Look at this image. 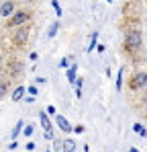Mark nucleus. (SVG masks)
<instances>
[{
    "mask_svg": "<svg viewBox=\"0 0 147 152\" xmlns=\"http://www.w3.org/2000/svg\"><path fill=\"white\" fill-rule=\"evenodd\" d=\"M141 43H143V37H141V31H139V29H131V31H127L122 48H125V51H127L129 56H135L137 51L141 50Z\"/></svg>",
    "mask_w": 147,
    "mask_h": 152,
    "instance_id": "obj_1",
    "label": "nucleus"
},
{
    "mask_svg": "<svg viewBox=\"0 0 147 152\" xmlns=\"http://www.w3.org/2000/svg\"><path fill=\"white\" fill-rule=\"evenodd\" d=\"M31 19H33V12H31V10H27V8H23V10H14L12 17H8L6 27H8V29H17V27L27 25Z\"/></svg>",
    "mask_w": 147,
    "mask_h": 152,
    "instance_id": "obj_2",
    "label": "nucleus"
},
{
    "mask_svg": "<svg viewBox=\"0 0 147 152\" xmlns=\"http://www.w3.org/2000/svg\"><path fill=\"white\" fill-rule=\"evenodd\" d=\"M29 35H31V27H17V31H14V35H12V45L14 48H24L27 45V41H29Z\"/></svg>",
    "mask_w": 147,
    "mask_h": 152,
    "instance_id": "obj_3",
    "label": "nucleus"
},
{
    "mask_svg": "<svg viewBox=\"0 0 147 152\" xmlns=\"http://www.w3.org/2000/svg\"><path fill=\"white\" fill-rule=\"evenodd\" d=\"M129 86L131 91H139V88H145L147 86V72H137L129 78Z\"/></svg>",
    "mask_w": 147,
    "mask_h": 152,
    "instance_id": "obj_4",
    "label": "nucleus"
},
{
    "mask_svg": "<svg viewBox=\"0 0 147 152\" xmlns=\"http://www.w3.org/2000/svg\"><path fill=\"white\" fill-rule=\"evenodd\" d=\"M14 10H17L14 0H6V2H2V6H0V17L8 19V17H12V12H14Z\"/></svg>",
    "mask_w": 147,
    "mask_h": 152,
    "instance_id": "obj_5",
    "label": "nucleus"
},
{
    "mask_svg": "<svg viewBox=\"0 0 147 152\" xmlns=\"http://www.w3.org/2000/svg\"><path fill=\"white\" fill-rule=\"evenodd\" d=\"M55 124L59 126V129H63V132H68V134H70V132L74 129L72 124H70V121H68V119H66L63 115H55Z\"/></svg>",
    "mask_w": 147,
    "mask_h": 152,
    "instance_id": "obj_6",
    "label": "nucleus"
},
{
    "mask_svg": "<svg viewBox=\"0 0 147 152\" xmlns=\"http://www.w3.org/2000/svg\"><path fill=\"white\" fill-rule=\"evenodd\" d=\"M39 119H41V126H43L45 132H53V126H51V121H49V117H47V113H45V111H41V113H39Z\"/></svg>",
    "mask_w": 147,
    "mask_h": 152,
    "instance_id": "obj_7",
    "label": "nucleus"
},
{
    "mask_svg": "<svg viewBox=\"0 0 147 152\" xmlns=\"http://www.w3.org/2000/svg\"><path fill=\"white\" fill-rule=\"evenodd\" d=\"M61 152H76V140L68 138L61 142Z\"/></svg>",
    "mask_w": 147,
    "mask_h": 152,
    "instance_id": "obj_8",
    "label": "nucleus"
},
{
    "mask_svg": "<svg viewBox=\"0 0 147 152\" xmlns=\"http://www.w3.org/2000/svg\"><path fill=\"white\" fill-rule=\"evenodd\" d=\"M8 68H10V74L14 76V74H19V72L23 70V64H21V62H10V66H8Z\"/></svg>",
    "mask_w": 147,
    "mask_h": 152,
    "instance_id": "obj_9",
    "label": "nucleus"
},
{
    "mask_svg": "<svg viewBox=\"0 0 147 152\" xmlns=\"http://www.w3.org/2000/svg\"><path fill=\"white\" fill-rule=\"evenodd\" d=\"M82 86H84V78H78V80H76V97H78V99L82 97Z\"/></svg>",
    "mask_w": 147,
    "mask_h": 152,
    "instance_id": "obj_10",
    "label": "nucleus"
},
{
    "mask_svg": "<svg viewBox=\"0 0 147 152\" xmlns=\"http://www.w3.org/2000/svg\"><path fill=\"white\" fill-rule=\"evenodd\" d=\"M23 93H24V86H19V88H14V93H12V101H19V99H23Z\"/></svg>",
    "mask_w": 147,
    "mask_h": 152,
    "instance_id": "obj_11",
    "label": "nucleus"
},
{
    "mask_svg": "<svg viewBox=\"0 0 147 152\" xmlns=\"http://www.w3.org/2000/svg\"><path fill=\"white\" fill-rule=\"evenodd\" d=\"M23 121H21V119H19V121H17V126H14V129H12V140H17V136H19V134H21V129H23Z\"/></svg>",
    "mask_w": 147,
    "mask_h": 152,
    "instance_id": "obj_12",
    "label": "nucleus"
},
{
    "mask_svg": "<svg viewBox=\"0 0 147 152\" xmlns=\"http://www.w3.org/2000/svg\"><path fill=\"white\" fill-rule=\"evenodd\" d=\"M6 93H8V82L4 80V82H0V99H4Z\"/></svg>",
    "mask_w": 147,
    "mask_h": 152,
    "instance_id": "obj_13",
    "label": "nucleus"
},
{
    "mask_svg": "<svg viewBox=\"0 0 147 152\" xmlns=\"http://www.w3.org/2000/svg\"><path fill=\"white\" fill-rule=\"evenodd\" d=\"M133 129H135V132H137L139 136H143V138L147 136V129H145L143 126H141V124H135V126H133Z\"/></svg>",
    "mask_w": 147,
    "mask_h": 152,
    "instance_id": "obj_14",
    "label": "nucleus"
},
{
    "mask_svg": "<svg viewBox=\"0 0 147 152\" xmlns=\"http://www.w3.org/2000/svg\"><path fill=\"white\" fill-rule=\"evenodd\" d=\"M68 80H70V82H76V66H72V68L68 70Z\"/></svg>",
    "mask_w": 147,
    "mask_h": 152,
    "instance_id": "obj_15",
    "label": "nucleus"
},
{
    "mask_svg": "<svg viewBox=\"0 0 147 152\" xmlns=\"http://www.w3.org/2000/svg\"><path fill=\"white\" fill-rule=\"evenodd\" d=\"M96 39H98V33H92V39H90V45H88V51H92L96 48Z\"/></svg>",
    "mask_w": 147,
    "mask_h": 152,
    "instance_id": "obj_16",
    "label": "nucleus"
},
{
    "mask_svg": "<svg viewBox=\"0 0 147 152\" xmlns=\"http://www.w3.org/2000/svg\"><path fill=\"white\" fill-rule=\"evenodd\" d=\"M57 27H59V23H53V25H51V29H49V39H51V37H55V33H57Z\"/></svg>",
    "mask_w": 147,
    "mask_h": 152,
    "instance_id": "obj_17",
    "label": "nucleus"
},
{
    "mask_svg": "<svg viewBox=\"0 0 147 152\" xmlns=\"http://www.w3.org/2000/svg\"><path fill=\"white\" fill-rule=\"evenodd\" d=\"M51 4H53V8H55V15H57V17H61V12H63V10H61V6H59V2H57V0H53Z\"/></svg>",
    "mask_w": 147,
    "mask_h": 152,
    "instance_id": "obj_18",
    "label": "nucleus"
},
{
    "mask_svg": "<svg viewBox=\"0 0 147 152\" xmlns=\"http://www.w3.org/2000/svg\"><path fill=\"white\" fill-rule=\"evenodd\" d=\"M31 134H33V124H29L24 127V136H31Z\"/></svg>",
    "mask_w": 147,
    "mask_h": 152,
    "instance_id": "obj_19",
    "label": "nucleus"
},
{
    "mask_svg": "<svg viewBox=\"0 0 147 152\" xmlns=\"http://www.w3.org/2000/svg\"><path fill=\"white\" fill-rule=\"evenodd\" d=\"M29 93H31V95H33V97H35V95H37V93H39V91H37V86H29Z\"/></svg>",
    "mask_w": 147,
    "mask_h": 152,
    "instance_id": "obj_20",
    "label": "nucleus"
},
{
    "mask_svg": "<svg viewBox=\"0 0 147 152\" xmlns=\"http://www.w3.org/2000/svg\"><path fill=\"white\" fill-rule=\"evenodd\" d=\"M47 113H49V115H55V107H53V105H49V107H47Z\"/></svg>",
    "mask_w": 147,
    "mask_h": 152,
    "instance_id": "obj_21",
    "label": "nucleus"
},
{
    "mask_svg": "<svg viewBox=\"0 0 147 152\" xmlns=\"http://www.w3.org/2000/svg\"><path fill=\"white\" fill-rule=\"evenodd\" d=\"M74 132H78V134H82V132H84V126H76V127H74Z\"/></svg>",
    "mask_w": 147,
    "mask_h": 152,
    "instance_id": "obj_22",
    "label": "nucleus"
},
{
    "mask_svg": "<svg viewBox=\"0 0 147 152\" xmlns=\"http://www.w3.org/2000/svg\"><path fill=\"white\" fill-rule=\"evenodd\" d=\"M131 152H139V150H137V148H131Z\"/></svg>",
    "mask_w": 147,
    "mask_h": 152,
    "instance_id": "obj_23",
    "label": "nucleus"
},
{
    "mask_svg": "<svg viewBox=\"0 0 147 152\" xmlns=\"http://www.w3.org/2000/svg\"><path fill=\"white\" fill-rule=\"evenodd\" d=\"M27 2H33V0H27Z\"/></svg>",
    "mask_w": 147,
    "mask_h": 152,
    "instance_id": "obj_24",
    "label": "nucleus"
},
{
    "mask_svg": "<svg viewBox=\"0 0 147 152\" xmlns=\"http://www.w3.org/2000/svg\"><path fill=\"white\" fill-rule=\"evenodd\" d=\"M106 2H110V0H106Z\"/></svg>",
    "mask_w": 147,
    "mask_h": 152,
    "instance_id": "obj_25",
    "label": "nucleus"
}]
</instances>
